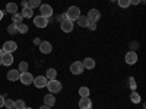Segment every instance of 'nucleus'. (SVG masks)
<instances>
[{"label": "nucleus", "instance_id": "obj_1", "mask_svg": "<svg viewBox=\"0 0 146 109\" xmlns=\"http://www.w3.org/2000/svg\"><path fill=\"white\" fill-rule=\"evenodd\" d=\"M47 89H48V92L50 93H58L60 90H62V83H60L58 80H56V79H53V80H48L47 81V86H45Z\"/></svg>", "mask_w": 146, "mask_h": 109}, {"label": "nucleus", "instance_id": "obj_2", "mask_svg": "<svg viewBox=\"0 0 146 109\" xmlns=\"http://www.w3.org/2000/svg\"><path fill=\"white\" fill-rule=\"evenodd\" d=\"M66 16H67V19L69 20H78V18L80 16V9L78 7V6H70L69 9H67V12H66Z\"/></svg>", "mask_w": 146, "mask_h": 109}, {"label": "nucleus", "instance_id": "obj_3", "mask_svg": "<svg viewBox=\"0 0 146 109\" xmlns=\"http://www.w3.org/2000/svg\"><path fill=\"white\" fill-rule=\"evenodd\" d=\"M40 12H41V16H44L47 19H50L53 16V7L50 5H47V3H44V5L40 6Z\"/></svg>", "mask_w": 146, "mask_h": 109}, {"label": "nucleus", "instance_id": "obj_4", "mask_svg": "<svg viewBox=\"0 0 146 109\" xmlns=\"http://www.w3.org/2000/svg\"><path fill=\"white\" fill-rule=\"evenodd\" d=\"M83 66H82V63L80 61H75V63H72V66H70V73L72 74H76V76H79V74H82L83 73Z\"/></svg>", "mask_w": 146, "mask_h": 109}, {"label": "nucleus", "instance_id": "obj_5", "mask_svg": "<svg viewBox=\"0 0 146 109\" xmlns=\"http://www.w3.org/2000/svg\"><path fill=\"white\" fill-rule=\"evenodd\" d=\"M47 81H48L47 77H44V76H36V77H34V81H32V83H34L35 87L42 89V87L47 86Z\"/></svg>", "mask_w": 146, "mask_h": 109}, {"label": "nucleus", "instance_id": "obj_6", "mask_svg": "<svg viewBox=\"0 0 146 109\" xmlns=\"http://www.w3.org/2000/svg\"><path fill=\"white\" fill-rule=\"evenodd\" d=\"M48 23H50V22H48V19L44 18V16H41V15L34 18V25H35L36 28H45Z\"/></svg>", "mask_w": 146, "mask_h": 109}, {"label": "nucleus", "instance_id": "obj_7", "mask_svg": "<svg viewBox=\"0 0 146 109\" xmlns=\"http://www.w3.org/2000/svg\"><path fill=\"white\" fill-rule=\"evenodd\" d=\"M3 53H15L16 50H18V45H16V42L15 41H6L5 44H3Z\"/></svg>", "mask_w": 146, "mask_h": 109}, {"label": "nucleus", "instance_id": "obj_8", "mask_svg": "<svg viewBox=\"0 0 146 109\" xmlns=\"http://www.w3.org/2000/svg\"><path fill=\"white\" fill-rule=\"evenodd\" d=\"M19 80H21V83H22V84H25V86H28V84H32L34 77H32L31 73L25 71V73H21V77H19Z\"/></svg>", "mask_w": 146, "mask_h": 109}, {"label": "nucleus", "instance_id": "obj_9", "mask_svg": "<svg viewBox=\"0 0 146 109\" xmlns=\"http://www.w3.org/2000/svg\"><path fill=\"white\" fill-rule=\"evenodd\" d=\"M88 20L89 22H98L101 19V13H100V10H96V9H91L88 12V15H86Z\"/></svg>", "mask_w": 146, "mask_h": 109}, {"label": "nucleus", "instance_id": "obj_10", "mask_svg": "<svg viewBox=\"0 0 146 109\" xmlns=\"http://www.w3.org/2000/svg\"><path fill=\"white\" fill-rule=\"evenodd\" d=\"M0 61H2L3 66H12L13 64V55H12V53H3V55L0 57Z\"/></svg>", "mask_w": 146, "mask_h": 109}, {"label": "nucleus", "instance_id": "obj_11", "mask_svg": "<svg viewBox=\"0 0 146 109\" xmlns=\"http://www.w3.org/2000/svg\"><path fill=\"white\" fill-rule=\"evenodd\" d=\"M124 60H126V63H127L129 66L136 64V63H137V54H136V51H129V53L126 54Z\"/></svg>", "mask_w": 146, "mask_h": 109}, {"label": "nucleus", "instance_id": "obj_12", "mask_svg": "<svg viewBox=\"0 0 146 109\" xmlns=\"http://www.w3.org/2000/svg\"><path fill=\"white\" fill-rule=\"evenodd\" d=\"M40 51L42 54H50L53 51V47H51V44L48 41H41L40 42Z\"/></svg>", "mask_w": 146, "mask_h": 109}, {"label": "nucleus", "instance_id": "obj_13", "mask_svg": "<svg viewBox=\"0 0 146 109\" xmlns=\"http://www.w3.org/2000/svg\"><path fill=\"white\" fill-rule=\"evenodd\" d=\"M79 109H92V102L89 98H80L79 100Z\"/></svg>", "mask_w": 146, "mask_h": 109}, {"label": "nucleus", "instance_id": "obj_14", "mask_svg": "<svg viewBox=\"0 0 146 109\" xmlns=\"http://www.w3.org/2000/svg\"><path fill=\"white\" fill-rule=\"evenodd\" d=\"M62 31H63V32H66V33L72 32V31H73V22H72V20H69V19L63 20V22H62Z\"/></svg>", "mask_w": 146, "mask_h": 109}, {"label": "nucleus", "instance_id": "obj_15", "mask_svg": "<svg viewBox=\"0 0 146 109\" xmlns=\"http://www.w3.org/2000/svg\"><path fill=\"white\" fill-rule=\"evenodd\" d=\"M54 103H56V98H54L53 93H48V95L44 96V105H45V106H50V108H51Z\"/></svg>", "mask_w": 146, "mask_h": 109}, {"label": "nucleus", "instance_id": "obj_16", "mask_svg": "<svg viewBox=\"0 0 146 109\" xmlns=\"http://www.w3.org/2000/svg\"><path fill=\"white\" fill-rule=\"evenodd\" d=\"M82 66H83V68H86V70H92V68H95V60L85 58L82 61Z\"/></svg>", "mask_w": 146, "mask_h": 109}, {"label": "nucleus", "instance_id": "obj_17", "mask_svg": "<svg viewBox=\"0 0 146 109\" xmlns=\"http://www.w3.org/2000/svg\"><path fill=\"white\" fill-rule=\"evenodd\" d=\"M19 77H21V73H19L18 70H9L7 79H9L10 81H16V80H19Z\"/></svg>", "mask_w": 146, "mask_h": 109}, {"label": "nucleus", "instance_id": "obj_18", "mask_svg": "<svg viewBox=\"0 0 146 109\" xmlns=\"http://www.w3.org/2000/svg\"><path fill=\"white\" fill-rule=\"evenodd\" d=\"M23 18H32V15H34V9L32 7H23L22 9V13H21Z\"/></svg>", "mask_w": 146, "mask_h": 109}, {"label": "nucleus", "instance_id": "obj_19", "mask_svg": "<svg viewBox=\"0 0 146 109\" xmlns=\"http://www.w3.org/2000/svg\"><path fill=\"white\" fill-rule=\"evenodd\" d=\"M6 12H7V13H12V15L16 13V12H18V5L16 3H7L6 5Z\"/></svg>", "mask_w": 146, "mask_h": 109}, {"label": "nucleus", "instance_id": "obj_20", "mask_svg": "<svg viewBox=\"0 0 146 109\" xmlns=\"http://www.w3.org/2000/svg\"><path fill=\"white\" fill-rule=\"evenodd\" d=\"M78 23H79V26H82V28H88V23H89V20H88V18L86 16H79L78 18Z\"/></svg>", "mask_w": 146, "mask_h": 109}, {"label": "nucleus", "instance_id": "obj_21", "mask_svg": "<svg viewBox=\"0 0 146 109\" xmlns=\"http://www.w3.org/2000/svg\"><path fill=\"white\" fill-rule=\"evenodd\" d=\"M89 95H91V90L86 86H82L79 89V96H80V98H89Z\"/></svg>", "mask_w": 146, "mask_h": 109}, {"label": "nucleus", "instance_id": "obj_22", "mask_svg": "<svg viewBox=\"0 0 146 109\" xmlns=\"http://www.w3.org/2000/svg\"><path fill=\"white\" fill-rule=\"evenodd\" d=\"M12 20H13V23H15V25L18 26L19 23H22V20H23V16H22L21 13H18V12H16V13H13V16H12Z\"/></svg>", "mask_w": 146, "mask_h": 109}, {"label": "nucleus", "instance_id": "obj_23", "mask_svg": "<svg viewBox=\"0 0 146 109\" xmlns=\"http://www.w3.org/2000/svg\"><path fill=\"white\" fill-rule=\"evenodd\" d=\"M130 100H131L133 103H140V96H139V93H137L136 90H133V92L130 93Z\"/></svg>", "mask_w": 146, "mask_h": 109}, {"label": "nucleus", "instance_id": "obj_24", "mask_svg": "<svg viewBox=\"0 0 146 109\" xmlns=\"http://www.w3.org/2000/svg\"><path fill=\"white\" fill-rule=\"evenodd\" d=\"M45 77H47L48 80H53V79H56V77H57V71H56V68H48V70H47V74H45Z\"/></svg>", "mask_w": 146, "mask_h": 109}, {"label": "nucleus", "instance_id": "obj_25", "mask_svg": "<svg viewBox=\"0 0 146 109\" xmlns=\"http://www.w3.org/2000/svg\"><path fill=\"white\" fill-rule=\"evenodd\" d=\"M28 5H29V7L36 9V7H40L42 3H41V0H28Z\"/></svg>", "mask_w": 146, "mask_h": 109}, {"label": "nucleus", "instance_id": "obj_26", "mask_svg": "<svg viewBox=\"0 0 146 109\" xmlns=\"http://www.w3.org/2000/svg\"><path fill=\"white\" fill-rule=\"evenodd\" d=\"M18 71H19V73H25V71H28V63H27V61H21V63H19V68H18Z\"/></svg>", "mask_w": 146, "mask_h": 109}, {"label": "nucleus", "instance_id": "obj_27", "mask_svg": "<svg viewBox=\"0 0 146 109\" xmlns=\"http://www.w3.org/2000/svg\"><path fill=\"white\" fill-rule=\"evenodd\" d=\"M5 108H6V109H15V100L5 99Z\"/></svg>", "mask_w": 146, "mask_h": 109}, {"label": "nucleus", "instance_id": "obj_28", "mask_svg": "<svg viewBox=\"0 0 146 109\" xmlns=\"http://www.w3.org/2000/svg\"><path fill=\"white\" fill-rule=\"evenodd\" d=\"M25 108H27V105H25V102H23L22 99L15 100V109H25Z\"/></svg>", "mask_w": 146, "mask_h": 109}, {"label": "nucleus", "instance_id": "obj_29", "mask_svg": "<svg viewBox=\"0 0 146 109\" xmlns=\"http://www.w3.org/2000/svg\"><path fill=\"white\" fill-rule=\"evenodd\" d=\"M7 32H9L10 35H15V33H18V28H16L15 23H10V25L7 26Z\"/></svg>", "mask_w": 146, "mask_h": 109}, {"label": "nucleus", "instance_id": "obj_30", "mask_svg": "<svg viewBox=\"0 0 146 109\" xmlns=\"http://www.w3.org/2000/svg\"><path fill=\"white\" fill-rule=\"evenodd\" d=\"M117 2H118V6L121 9H127L130 6V0H117Z\"/></svg>", "mask_w": 146, "mask_h": 109}, {"label": "nucleus", "instance_id": "obj_31", "mask_svg": "<svg viewBox=\"0 0 146 109\" xmlns=\"http://www.w3.org/2000/svg\"><path fill=\"white\" fill-rule=\"evenodd\" d=\"M16 28H18V32H21V33H27L28 32V26L25 25V23H19Z\"/></svg>", "mask_w": 146, "mask_h": 109}, {"label": "nucleus", "instance_id": "obj_32", "mask_svg": "<svg viewBox=\"0 0 146 109\" xmlns=\"http://www.w3.org/2000/svg\"><path fill=\"white\" fill-rule=\"evenodd\" d=\"M129 86H130L131 90H136V80H135V77H130L129 79Z\"/></svg>", "mask_w": 146, "mask_h": 109}, {"label": "nucleus", "instance_id": "obj_33", "mask_svg": "<svg viewBox=\"0 0 146 109\" xmlns=\"http://www.w3.org/2000/svg\"><path fill=\"white\" fill-rule=\"evenodd\" d=\"M88 28H89L91 31H95V29H96V22H89V23H88Z\"/></svg>", "mask_w": 146, "mask_h": 109}, {"label": "nucleus", "instance_id": "obj_34", "mask_svg": "<svg viewBox=\"0 0 146 109\" xmlns=\"http://www.w3.org/2000/svg\"><path fill=\"white\" fill-rule=\"evenodd\" d=\"M66 19H67L66 13H62L60 16H57V20H58V22H63V20H66Z\"/></svg>", "mask_w": 146, "mask_h": 109}, {"label": "nucleus", "instance_id": "obj_35", "mask_svg": "<svg viewBox=\"0 0 146 109\" xmlns=\"http://www.w3.org/2000/svg\"><path fill=\"white\" fill-rule=\"evenodd\" d=\"M5 106V96L3 95H0V108Z\"/></svg>", "mask_w": 146, "mask_h": 109}, {"label": "nucleus", "instance_id": "obj_36", "mask_svg": "<svg viewBox=\"0 0 146 109\" xmlns=\"http://www.w3.org/2000/svg\"><path fill=\"white\" fill-rule=\"evenodd\" d=\"M21 5H22V7H28V6H29V5H28V0H22Z\"/></svg>", "mask_w": 146, "mask_h": 109}, {"label": "nucleus", "instance_id": "obj_37", "mask_svg": "<svg viewBox=\"0 0 146 109\" xmlns=\"http://www.w3.org/2000/svg\"><path fill=\"white\" fill-rule=\"evenodd\" d=\"M139 3H140V0H130V5H136L137 6Z\"/></svg>", "mask_w": 146, "mask_h": 109}, {"label": "nucleus", "instance_id": "obj_38", "mask_svg": "<svg viewBox=\"0 0 146 109\" xmlns=\"http://www.w3.org/2000/svg\"><path fill=\"white\" fill-rule=\"evenodd\" d=\"M137 47V44L136 42H131V51H135V48Z\"/></svg>", "mask_w": 146, "mask_h": 109}, {"label": "nucleus", "instance_id": "obj_39", "mask_svg": "<svg viewBox=\"0 0 146 109\" xmlns=\"http://www.w3.org/2000/svg\"><path fill=\"white\" fill-rule=\"evenodd\" d=\"M40 109H50V106H45V105H44V106H41Z\"/></svg>", "mask_w": 146, "mask_h": 109}, {"label": "nucleus", "instance_id": "obj_40", "mask_svg": "<svg viewBox=\"0 0 146 109\" xmlns=\"http://www.w3.org/2000/svg\"><path fill=\"white\" fill-rule=\"evenodd\" d=\"M2 19H3V12L0 10V20H2Z\"/></svg>", "mask_w": 146, "mask_h": 109}, {"label": "nucleus", "instance_id": "obj_41", "mask_svg": "<svg viewBox=\"0 0 146 109\" xmlns=\"http://www.w3.org/2000/svg\"><path fill=\"white\" fill-rule=\"evenodd\" d=\"M3 55V50H2V48H0V57H2Z\"/></svg>", "mask_w": 146, "mask_h": 109}, {"label": "nucleus", "instance_id": "obj_42", "mask_svg": "<svg viewBox=\"0 0 146 109\" xmlns=\"http://www.w3.org/2000/svg\"><path fill=\"white\" fill-rule=\"evenodd\" d=\"M110 2H117V0H110Z\"/></svg>", "mask_w": 146, "mask_h": 109}, {"label": "nucleus", "instance_id": "obj_43", "mask_svg": "<svg viewBox=\"0 0 146 109\" xmlns=\"http://www.w3.org/2000/svg\"><path fill=\"white\" fill-rule=\"evenodd\" d=\"M25 109H32V108H25Z\"/></svg>", "mask_w": 146, "mask_h": 109}, {"label": "nucleus", "instance_id": "obj_44", "mask_svg": "<svg viewBox=\"0 0 146 109\" xmlns=\"http://www.w3.org/2000/svg\"><path fill=\"white\" fill-rule=\"evenodd\" d=\"M0 66H2V61H0Z\"/></svg>", "mask_w": 146, "mask_h": 109}]
</instances>
